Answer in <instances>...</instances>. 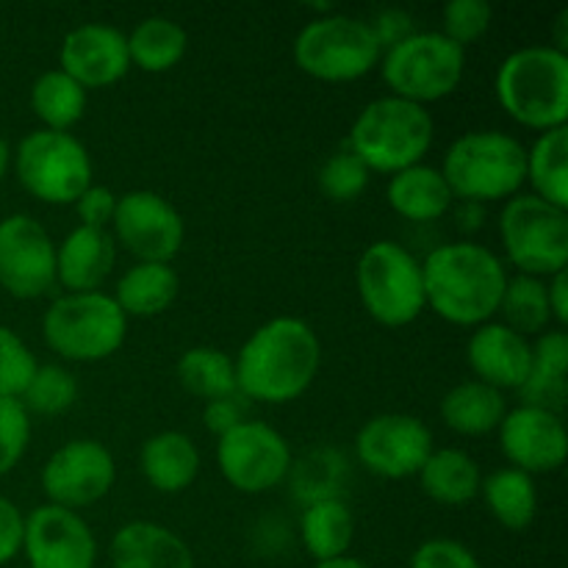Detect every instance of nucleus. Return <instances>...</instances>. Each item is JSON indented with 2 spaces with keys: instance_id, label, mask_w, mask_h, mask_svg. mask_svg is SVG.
<instances>
[{
  "instance_id": "nucleus-1",
  "label": "nucleus",
  "mask_w": 568,
  "mask_h": 568,
  "mask_svg": "<svg viewBox=\"0 0 568 568\" xmlns=\"http://www.w3.org/2000/svg\"><path fill=\"white\" fill-rule=\"evenodd\" d=\"M239 397L288 405L303 397L322 366V342L300 316H275L255 327L233 358Z\"/></svg>"
},
{
  "instance_id": "nucleus-2",
  "label": "nucleus",
  "mask_w": 568,
  "mask_h": 568,
  "mask_svg": "<svg viewBox=\"0 0 568 568\" xmlns=\"http://www.w3.org/2000/svg\"><path fill=\"white\" fill-rule=\"evenodd\" d=\"M427 308L458 327H480L499 314L508 270L494 250L477 242L438 244L422 261Z\"/></svg>"
},
{
  "instance_id": "nucleus-3",
  "label": "nucleus",
  "mask_w": 568,
  "mask_h": 568,
  "mask_svg": "<svg viewBox=\"0 0 568 568\" xmlns=\"http://www.w3.org/2000/svg\"><path fill=\"white\" fill-rule=\"evenodd\" d=\"M497 103L530 131H552L568 122V53L552 44H527L499 64Z\"/></svg>"
},
{
  "instance_id": "nucleus-4",
  "label": "nucleus",
  "mask_w": 568,
  "mask_h": 568,
  "mask_svg": "<svg viewBox=\"0 0 568 568\" xmlns=\"http://www.w3.org/2000/svg\"><path fill=\"white\" fill-rule=\"evenodd\" d=\"M433 139L436 120L427 105L386 94L361 109L349 128L347 148L364 161L369 172L394 175L422 164L430 153Z\"/></svg>"
},
{
  "instance_id": "nucleus-5",
  "label": "nucleus",
  "mask_w": 568,
  "mask_h": 568,
  "mask_svg": "<svg viewBox=\"0 0 568 568\" xmlns=\"http://www.w3.org/2000/svg\"><path fill=\"white\" fill-rule=\"evenodd\" d=\"M438 170L460 203L510 200L527 183V148L510 133L469 131L449 144Z\"/></svg>"
},
{
  "instance_id": "nucleus-6",
  "label": "nucleus",
  "mask_w": 568,
  "mask_h": 568,
  "mask_svg": "<svg viewBox=\"0 0 568 568\" xmlns=\"http://www.w3.org/2000/svg\"><path fill=\"white\" fill-rule=\"evenodd\" d=\"M42 336L59 358L98 364L125 344L128 316L105 292H64L44 311Z\"/></svg>"
},
{
  "instance_id": "nucleus-7",
  "label": "nucleus",
  "mask_w": 568,
  "mask_h": 568,
  "mask_svg": "<svg viewBox=\"0 0 568 568\" xmlns=\"http://www.w3.org/2000/svg\"><path fill=\"white\" fill-rule=\"evenodd\" d=\"M355 286L366 314L383 327H405L427 308L422 258L405 244H369L355 266Z\"/></svg>"
},
{
  "instance_id": "nucleus-8",
  "label": "nucleus",
  "mask_w": 568,
  "mask_h": 568,
  "mask_svg": "<svg viewBox=\"0 0 568 568\" xmlns=\"http://www.w3.org/2000/svg\"><path fill=\"white\" fill-rule=\"evenodd\" d=\"M292 55L294 64L316 81L349 83L377 70L383 50L372 33L369 20L333 11L314 17L300 28Z\"/></svg>"
},
{
  "instance_id": "nucleus-9",
  "label": "nucleus",
  "mask_w": 568,
  "mask_h": 568,
  "mask_svg": "<svg viewBox=\"0 0 568 568\" xmlns=\"http://www.w3.org/2000/svg\"><path fill=\"white\" fill-rule=\"evenodd\" d=\"M377 70L394 98L427 105L458 92L466 75V50L442 31H416L383 50Z\"/></svg>"
},
{
  "instance_id": "nucleus-10",
  "label": "nucleus",
  "mask_w": 568,
  "mask_h": 568,
  "mask_svg": "<svg viewBox=\"0 0 568 568\" xmlns=\"http://www.w3.org/2000/svg\"><path fill=\"white\" fill-rule=\"evenodd\" d=\"M499 239L516 275L552 277L568 270V211L532 192L505 200Z\"/></svg>"
},
{
  "instance_id": "nucleus-11",
  "label": "nucleus",
  "mask_w": 568,
  "mask_h": 568,
  "mask_svg": "<svg viewBox=\"0 0 568 568\" xmlns=\"http://www.w3.org/2000/svg\"><path fill=\"white\" fill-rule=\"evenodd\" d=\"M20 186L48 205H72L92 186V159L75 133L37 128L11 153Z\"/></svg>"
},
{
  "instance_id": "nucleus-12",
  "label": "nucleus",
  "mask_w": 568,
  "mask_h": 568,
  "mask_svg": "<svg viewBox=\"0 0 568 568\" xmlns=\"http://www.w3.org/2000/svg\"><path fill=\"white\" fill-rule=\"evenodd\" d=\"M292 447L277 427L258 419L239 422L216 438L220 475L239 494H266L292 471Z\"/></svg>"
},
{
  "instance_id": "nucleus-13",
  "label": "nucleus",
  "mask_w": 568,
  "mask_h": 568,
  "mask_svg": "<svg viewBox=\"0 0 568 568\" xmlns=\"http://www.w3.org/2000/svg\"><path fill=\"white\" fill-rule=\"evenodd\" d=\"M111 236L136 261L172 264L186 242V222L164 194L133 189L116 197Z\"/></svg>"
},
{
  "instance_id": "nucleus-14",
  "label": "nucleus",
  "mask_w": 568,
  "mask_h": 568,
  "mask_svg": "<svg viewBox=\"0 0 568 568\" xmlns=\"http://www.w3.org/2000/svg\"><path fill=\"white\" fill-rule=\"evenodd\" d=\"M39 483L50 505L78 514L109 497L116 483V460L98 438H72L44 460Z\"/></svg>"
},
{
  "instance_id": "nucleus-15",
  "label": "nucleus",
  "mask_w": 568,
  "mask_h": 568,
  "mask_svg": "<svg viewBox=\"0 0 568 568\" xmlns=\"http://www.w3.org/2000/svg\"><path fill=\"white\" fill-rule=\"evenodd\" d=\"M433 449V430L414 414H377L355 436L358 464L383 480L416 477Z\"/></svg>"
},
{
  "instance_id": "nucleus-16",
  "label": "nucleus",
  "mask_w": 568,
  "mask_h": 568,
  "mask_svg": "<svg viewBox=\"0 0 568 568\" xmlns=\"http://www.w3.org/2000/svg\"><path fill=\"white\" fill-rule=\"evenodd\" d=\"M55 286V242L31 214L0 220V288L17 300L44 297Z\"/></svg>"
},
{
  "instance_id": "nucleus-17",
  "label": "nucleus",
  "mask_w": 568,
  "mask_h": 568,
  "mask_svg": "<svg viewBox=\"0 0 568 568\" xmlns=\"http://www.w3.org/2000/svg\"><path fill=\"white\" fill-rule=\"evenodd\" d=\"M20 555L28 568H94L98 538L81 514L44 503L26 516Z\"/></svg>"
},
{
  "instance_id": "nucleus-18",
  "label": "nucleus",
  "mask_w": 568,
  "mask_h": 568,
  "mask_svg": "<svg viewBox=\"0 0 568 568\" xmlns=\"http://www.w3.org/2000/svg\"><path fill=\"white\" fill-rule=\"evenodd\" d=\"M497 436L508 464L530 477L552 475L568 458L566 422L555 410L536 405L508 408Z\"/></svg>"
},
{
  "instance_id": "nucleus-19",
  "label": "nucleus",
  "mask_w": 568,
  "mask_h": 568,
  "mask_svg": "<svg viewBox=\"0 0 568 568\" xmlns=\"http://www.w3.org/2000/svg\"><path fill=\"white\" fill-rule=\"evenodd\" d=\"M59 70L83 89H105L131 70L128 37L109 22H83L72 28L59 48Z\"/></svg>"
},
{
  "instance_id": "nucleus-20",
  "label": "nucleus",
  "mask_w": 568,
  "mask_h": 568,
  "mask_svg": "<svg viewBox=\"0 0 568 568\" xmlns=\"http://www.w3.org/2000/svg\"><path fill=\"white\" fill-rule=\"evenodd\" d=\"M532 342L510 331L503 322H486L475 327L466 342V364L475 381L497 392H519L530 375Z\"/></svg>"
},
{
  "instance_id": "nucleus-21",
  "label": "nucleus",
  "mask_w": 568,
  "mask_h": 568,
  "mask_svg": "<svg viewBox=\"0 0 568 568\" xmlns=\"http://www.w3.org/2000/svg\"><path fill=\"white\" fill-rule=\"evenodd\" d=\"M116 261V242L111 231L72 227L61 244H55V283L64 292H100Z\"/></svg>"
},
{
  "instance_id": "nucleus-22",
  "label": "nucleus",
  "mask_w": 568,
  "mask_h": 568,
  "mask_svg": "<svg viewBox=\"0 0 568 568\" xmlns=\"http://www.w3.org/2000/svg\"><path fill=\"white\" fill-rule=\"evenodd\" d=\"M111 568H194L192 547L159 521H128L109 544Z\"/></svg>"
},
{
  "instance_id": "nucleus-23",
  "label": "nucleus",
  "mask_w": 568,
  "mask_h": 568,
  "mask_svg": "<svg viewBox=\"0 0 568 568\" xmlns=\"http://www.w3.org/2000/svg\"><path fill=\"white\" fill-rule=\"evenodd\" d=\"M197 444L181 430H161L150 436L139 449V471L150 488L159 494H183L200 477Z\"/></svg>"
},
{
  "instance_id": "nucleus-24",
  "label": "nucleus",
  "mask_w": 568,
  "mask_h": 568,
  "mask_svg": "<svg viewBox=\"0 0 568 568\" xmlns=\"http://www.w3.org/2000/svg\"><path fill=\"white\" fill-rule=\"evenodd\" d=\"M386 200L394 214L408 222H436L447 216L455 205L442 170L425 161L388 175Z\"/></svg>"
},
{
  "instance_id": "nucleus-25",
  "label": "nucleus",
  "mask_w": 568,
  "mask_h": 568,
  "mask_svg": "<svg viewBox=\"0 0 568 568\" xmlns=\"http://www.w3.org/2000/svg\"><path fill=\"white\" fill-rule=\"evenodd\" d=\"M416 477H419L425 497H430L438 505H447V508H460V505H469L480 497V464L466 449H433Z\"/></svg>"
},
{
  "instance_id": "nucleus-26",
  "label": "nucleus",
  "mask_w": 568,
  "mask_h": 568,
  "mask_svg": "<svg viewBox=\"0 0 568 568\" xmlns=\"http://www.w3.org/2000/svg\"><path fill=\"white\" fill-rule=\"evenodd\" d=\"M568 372V336L564 327H549L532 342V361L527 383L519 388L521 405H536L560 414L566 403Z\"/></svg>"
},
{
  "instance_id": "nucleus-27",
  "label": "nucleus",
  "mask_w": 568,
  "mask_h": 568,
  "mask_svg": "<svg viewBox=\"0 0 568 568\" xmlns=\"http://www.w3.org/2000/svg\"><path fill=\"white\" fill-rule=\"evenodd\" d=\"M300 538L316 564L349 555L355 538V516L342 497H314L300 516Z\"/></svg>"
},
{
  "instance_id": "nucleus-28",
  "label": "nucleus",
  "mask_w": 568,
  "mask_h": 568,
  "mask_svg": "<svg viewBox=\"0 0 568 568\" xmlns=\"http://www.w3.org/2000/svg\"><path fill=\"white\" fill-rule=\"evenodd\" d=\"M438 410H442V419L449 430L475 438L497 433L505 414H508V399L503 392L471 377V381L449 388L442 397Z\"/></svg>"
},
{
  "instance_id": "nucleus-29",
  "label": "nucleus",
  "mask_w": 568,
  "mask_h": 568,
  "mask_svg": "<svg viewBox=\"0 0 568 568\" xmlns=\"http://www.w3.org/2000/svg\"><path fill=\"white\" fill-rule=\"evenodd\" d=\"M181 292V277H178L172 264H144L136 261L125 275L116 281L114 286V303L120 305L122 314L131 320H150V316H161L164 311L172 308Z\"/></svg>"
},
{
  "instance_id": "nucleus-30",
  "label": "nucleus",
  "mask_w": 568,
  "mask_h": 568,
  "mask_svg": "<svg viewBox=\"0 0 568 568\" xmlns=\"http://www.w3.org/2000/svg\"><path fill=\"white\" fill-rule=\"evenodd\" d=\"M480 497L486 503L488 514L494 516V521L503 525L505 530H527L538 516L536 477L525 475L514 466H505V469L483 477Z\"/></svg>"
},
{
  "instance_id": "nucleus-31",
  "label": "nucleus",
  "mask_w": 568,
  "mask_h": 568,
  "mask_svg": "<svg viewBox=\"0 0 568 568\" xmlns=\"http://www.w3.org/2000/svg\"><path fill=\"white\" fill-rule=\"evenodd\" d=\"M128 37V55H131V67L159 75V72H170L183 61L189 50V33L172 17H144L136 22Z\"/></svg>"
},
{
  "instance_id": "nucleus-32",
  "label": "nucleus",
  "mask_w": 568,
  "mask_h": 568,
  "mask_svg": "<svg viewBox=\"0 0 568 568\" xmlns=\"http://www.w3.org/2000/svg\"><path fill=\"white\" fill-rule=\"evenodd\" d=\"M175 375L178 383L183 386V392L203 399V403L222 397H236L239 394L233 355H227L225 349L220 347H209V344L189 347L186 353L178 358Z\"/></svg>"
},
{
  "instance_id": "nucleus-33",
  "label": "nucleus",
  "mask_w": 568,
  "mask_h": 568,
  "mask_svg": "<svg viewBox=\"0 0 568 568\" xmlns=\"http://www.w3.org/2000/svg\"><path fill=\"white\" fill-rule=\"evenodd\" d=\"M527 183L532 194L568 211V128L538 133L527 148Z\"/></svg>"
},
{
  "instance_id": "nucleus-34",
  "label": "nucleus",
  "mask_w": 568,
  "mask_h": 568,
  "mask_svg": "<svg viewBox=\"0 0 568 568\" xmlns=\"http://www.w3.org/2000/svg\"><path fill=\"white\" fill-rule=\"evenodd\" d=\"M31 111L44 131L70 133L87 114V89L55 67L33 81Z\"/></svg>"
},
{
  "instance_id": "nucleus-35",
  "label": "nucleus",
  "mask_w": 568,
  "mask_h": 568,
  "mask_svg": "<svg viewBox=\"0 0 568 568\" xmlns=\"http://www.w3.org/2000/svg\"><path fill=\"white\" fill-rule=\"evenodd\" d=\"M503 325L510 331L521 333V336H541L552 325V314H549V300H547V277H532V275H514L508 277L505 286L503 305Z\"/></svg>"
},
{
  "instance_id": "nucleus-36",
  "label": "nucleus",
  "mask_w": 568,
  "mask_h": 568,
  "mask_svg": "<svg viewBox=\"0 0 568 568\" xmlns=\"http://www.w3.org/2000/svg\"><path fill=\"white\" fill-rule=\"evenodd\" d=\"M78 377L61 364H39L20 403L28 414L61 416L78 403Z\"/></svg>"
},
{
  "instance_id": "nucleus-37",
  "label": "nucleus",
  "mask_w": 568,
  "mask_h": 568,
  "mask_svg": "<svg viewBox=\"0 0 568 568\" xmlns=\"http://www.w3.org/2000/svg\"><path fill=\"white\" fill-rule=\"evenodd\" d=\"M369 178L372 172L366 170L364 161L349 148H342L322 164L316 183H320V192L333 203H353L366 192Z\"/></svg>"
},
{
  "instance_id": "nucleus-38",
  "label": "nucleus",
  "mask_w": 568,
  "mask_h": 568,
  "mask_svg": "<svg viewBox=\"0 0 568 568\" xmlns=\"http://www.w3.org/2000/svg\"><path fill=\"white\" fill-rule=\"evenodd\" d=\"M37 366L31 347L11 327L0 325V397L20 399Z\"/></svg>"
},
{
  "instance_id": "nucleus-39",
  "label": "nucleus",
  "mask_w": 568,
  "mask_h": 568,
  "mask_svg": "<svg viewBox=\"0 0 568 568\" xmlns=\"http://www.w3.org/2000/svg\"><path fill=\"white\" fill-rule=\"evenodd\" d=\"M442 20L444 37L466 50L486 37L494 20V9L488 0H449L442 11Z\"/></svg>"
},
{
  "instance_id": "nucleus-40",
  "label": "nucleus",
  "mask_w": 568,
  "mask_h": 568,
  "mask_svg": "<svg viewBox=\"0 0 568 568\" xmlns=\"http://www.w3.org/2000/svg\"><path fill=\"white\" fill-rule=\"evenodd\" d=\"M33 422L20 399L0 397V477L9 475L31 444Z\"/></svg>"
},
{
  "instance_id": "nucleus-41",
  "label": "nucleus",
  "mask_w": 568,
  "mask_h": 568,
  "mask_svg": "<svg viewBox=\"0 0 568 568\" xmlns=\"http://www.w3.org/2000/svg\"><path fill=\"white\" fill-rule=\"evenodd\" d=\"M408 568H483L480 558L455 538H427L410 555Z\"/></svg>"
},
{
  "instance_id": "nucleus-42",
  "label": "nucleus",
  "mask_w": 568,
  "mask_h": 568,
  "mask_svg": "<svg viewBox=\"0 0 568 568\" xmlns=\"http://www.w3.org/2000/svg\"><path fill=\"white\" fill-rule=\"evenodd\" d=\"M116 197L120 194L111 192L109 186H92L75 200V214H78V225L83 227H98V231H109L111 222H114V211H116Z\"/></svg>"
},
{
  "instance_id": "nucleus-43",
  "label": "nucleus",
  "mask_w": 568,
  "mask_h": 568,
  "mask_svg": "<svg viewBox=\"0 0 568 568\" xmlns=\"http://www.w3.org/2000/svg\"><path fill=\"white\" fill-rule=\"evenodd\" d=\"M22 530H26V516L0 494V568L9 566L22 552Z\"/></svg>"
},
{
  "instance_id": "nucleus-44",
  "label": "nucleus",
  "mask_w": 568,
  "mask_h": 568,
  "mask_svg": "<svg viewBox=\"0 0 568 568\" xmlns=\"http://www.w3.org/2000/svg\"><path fill=\"white\" fill-rule=\"evenodd\" d=\"M369 28L372 33H375L381 50L394 48V44L405 42L410 33H416L414 17H410L405 9H383L381 14L369 22Z\"/></svg>"
},
{
  "instance_id": "nucleus-45",
  "label": "nucleus",
  "mask_w": 568,
  "mask_h": 568,
  "mask_svg": "<svg viewBox=\"0 0 568 568\" xmlns=\"http://www.w3.org/2000/svg\"><path fill=\"white\" fill-rule=\"evenodd\" d=\"M244 419H247V416H244L242 403H239V394L236 397L211 399V403H205V408H203L205 430L214 433L216 438L225 436L227 430H233V427Z\"/></svg>"
},
{
  "instance_id": "nucleus-46",
  "label": "nucleus",
  "mask_w": 568,
  "mask_h": 568,
  "mask_svg": "<svg viewBox=\"0 0 568 568\" xmlns=\"http://www.w3.org/2000/svg\"><path fill=\"white\" fill-rule=\"evenodd\" d=\"M547 300L552 322H558V327H564L568 322V270L547 277Z\"/></svg>"
},
{
  "instance_id": "nucleus-47",
  "label": "nucleus",
  "mask_w": 568,
  "mask_h": 568,
  "mask_svg": "<svg viewBox=\"0 0 568 568\" xmlns=\"http://www.w3.org/2000/svg\"><path fill=\"white\" fill-rule=\"evenodd\" d=\"M314 568H369L361 558H353V555H344V558L325 560V564H316Z\"/></svg>"
},
{
  "instance_id": "nucleus-48",
  "label": "nucleus",
  "mask_w": 568,
  "mask_h": 568,
  "mask_svg": "<svg viewBox=\"0 0 568 568\" xmlns=\"http://www.w3.org/2000/svg\"><path fill=\"white\" fill-rule=\"evenodd\" d=\"M9 170H11V144L0 136V183L6 181Z\"/></svg>"
}]
</instances>
